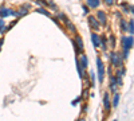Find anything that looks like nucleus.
Masks as SVG:
<instances>
[{"mask_svg":"<svg viewBox=\"0 0 134 121\" xmlns=\"http://www.w3.org/2000/svg\"><path fill=\"white\" fill-rule=\"evenodd\" d=\"M73 42V46H74V51H75V57L80 55V54L85 53V43H83V39L78 32L74 34V39L71 40Z\"/></svg>","mask_w":134,"mask_h":121,"instance_id":"f257e3e1","label":"nucleus"},{"mask_svg":"<svg viewBox=\"0 0 134 121\" xmlns=\"http://www.w3.org/2000/svg\"><path fill=\"white\" fill-rule=\"evenodd\" d=\"M97 62V74H98V82L99 83H103L105 81V74H106V67H105V63L101 57H97L95 59Z\"/></svg>","mask_w":134,"mask_h":121,"instance_id":"f03ea898","label":"nucleus"},{"mask_svg":"<svg viewBox=\"0 0 134 121\" xmlns=\"http://www.w3.org/2000/svg\"><path fill=\"white\" fill-rule=\"evenodd\" d=\"M110 63H111V66L113 67H115V69H118V67H121V66H123V59H122V57H121V53H117V51H111L110 53Z\"/></svg>","mask_w":134,"mask_h":121,"instance_id":"7ed1b4c3","label":"nucleus"},{"mask_svg":"<svg viewBox=\"0 0 134 121\" xmlns=\"http://www.w3.org/2000/svg\"><path fill=\"white\" fill-rule=\"evenodd\" d=\"M121 42H122V51H129L130 53V50L133 48V35L122 36Z\"/></svg>","mask_w":134,"mask_h":121,"instance_id":"20e7f679","label":"nucleus"},{"mask_svg":"<svg viewBox=\"0 0 134 121\" xmlns=\"http://www.w3.org/2000/svg\"><path fill=\"white\" fill-rule=\"evenodd\" d=\"M95 18H97V20L99 22L101 27L107 28V14H106V12L102 11V10H98L97 14H95Z\"/></svg>","mask_w":134,"mask_h":121,"instance_id":"39448f33","label":"nucleus"},{"mask_svg":"<svg viewBox=\"0 0 134 121\" xmlns=\"http://www.w3.org/2000/svg\"><path fill=\"white\" fill-rule=\"evenodd\" d=\"M87 23H89V27L92 30V31H95V32L99 31L101 24H99V22L97 20L95 15H89V16H87Z\"/></svg>","mask_w":134,"mask_h":121,"instance_id":"423d86ee","label":"nucleus"},{"mask_svg":"<svg viewBox=\"0 0 134 121\" xmlns=\"http://www.w3.org/2000/svg\"><path fill=\"white\" fill-rule=\"evenodd\" d=\"M103 108H105V112H106L107 116H109L110 109H111V100H110L109 92H105V93H103Z\"/></svg>","mask_w":134,"mask_h":121,"instance_id":"0eeeda50","label":"nucleus"},{"mask_svg":"<svg viewBox=\"0 0 134 121\" xmlns=\"http://www.w3.org/2000/svg\"><path fill=\"white\" fill-rule=\"evenodd\" d=\"M15 15V10H11L5 5H2L0 7V18L4 19V18H8V16H14Z\"/></svg>","mask_w":134,"mask_h":121,"instance_id":"6e6552de","label":"nucleus"},{"mask_svg":"<svg viewBox=\"0 0 134 121\" xmlns=\"http://www.w3.org/2000/svg\"><path fill=\"white\" fill-rule=\"evenodd\" d=\"M109 83H110V92L113 94L117 92L118 85H117V77L115 75H109Z\"/></svg>","mask_w":134,"mask_h":121,"instance_id":"1a4fd4ad","label":"nucleus"},{"mask_svg":"<svg viewBox=\"0 0 134 121\" xmlns=\"http://www.w3.org/2000/svg\"><path fill=\"white\" fill-rule=\"evenodd\" d=\"M78 60H79V63H80V66H82L83 70H86L87 67H89V58H87V55L85 53L80 54V55H78Z\"/></svg>","mask_w":134,"mask_h":121,"instance_id":"9d476101","label":"nucleus"},{"mask_svg":"<svg viewBox=\"0 0 134 121\" xmlns=\"http://www.w3.org/2000/svg\"><path fill=\"white\" fill-rule=\"evenodd\" d=\"M99 47L102 48V51H107V36L105 34L99 35Z\"/></svg>","mask_w":134,"mask_h":121,"instance_id":"9b49d317","label":"nucleus"},{"mask_svg":"<svg viewBox=\"0 0 134 121\" xmlns=\"http://www.w3.org/2000/svg\"><path fill=\"white\" fill-rule=\"evenodd\" d=\"M90 38H91V42H92V46H94L95 48L99 47V34L95 32V31H92Z\"/></svg>","mask_w":134,"mask_h":121,"instance_id":"f8f14e48","label":"nucleus"},{"mask_svg":"<svg viewBox=\"0 0 134 121\" xmlns=\"http://www.w3.org/2000/svg\"><path fill=\"white\" fill-rule=\"evenodd\" d=\"M86 5L91 10H97L101 5V0H86Z\"/></svg>","mask_w":134,"mask_h":121,"instance_id":"ddd939ff","label":"nucleus"},{"mask_svg":"<svg viewBox=\"0 0 134 121\" xmlns=\"http://www.w3.org/2000/svg\"><path fill=\"white\" fill-rule=\"evenodd\" d=\"M65 27H66L67 31L71 32V34H75V32H77V27L74 26V23L70 20V19H67V20L65 22Z\"/></svg>","mask_w":134,"mask_h":121,"instance_id":"4468645a","label":"nucleus"},{"mask_svg":"<svg viewBox=\"0 0 134 121\" xmlns=\"http://www.w3.org/2000/svg\"><path fill=\"white\" fill-rule=\"evenodd\" d=\"M119 5L122 7V10H123V11L126 12V14H129V12H130V15H133V4L123 2V3H121Z\"/></svg>","mask_w":134,"mask_h":121,"instance_id":"2eb2a0df","label":"nucleus"},{"mask_svg":"<svg viewBox=\"0 0 134 121\" xmlns=\"http://www.w3.org/2000/svg\"><path fill=\"white\" fill-rule=\"evenodd\" d=\"M119 28L122 32H127V20L123 18H119Z\"/></svg>","mask_w":134,"mask_h":121,"instance_id":"dca6fc26","label":"nucleus"},{"mask_svg":"<svg viewBox=\"0 0 134 121\" xmlns=\"http://www.w3.org/2000/svg\"><path fill=\"white\" fill-rule=\"evenodd\" d=\"M35 11H36L38 14H42V15L47 16V18H51V16H52V15H51V12H50L47 8H44V7H39V8H36Z\"/></svg>","mask_w":134,"mask_h":121,"instance_id":"f3484780","label":"nucleus"},{"mask_svg":"<svg viewBox=\"0 0 134 121\" xmlns=\"http://www.w3.org/2000/svg\"><path fill=\"white\" fill-rule=\"evenodd\" d=\"M119 98H121L119 93L115 92V93H114V97H113V101H111V105H113L114 108H117V106H118V104H119Z\"/></svg>","mask_w":134,"mask_h":121,"instance_id":"a211bd4d","label":"nucleus"},{"mask_svg":"<svg viewBox=\"0 0 134 121\" xmlns=\"http://www.w3.org/2000/svg\"><path fill=\"white\" fill-rule=\"evenodd\" d=\"M55 18H56V19L59 20V22H63V23H65V22L68 19L67 15H66V14H63V12H59V14H56V15H55Z\"/></svg>","mask_w":134,"mask_h":121,"instance_id":"6ab92c4d","label":"nucleus"},{"mask_svg":"<svg viewBox=\"0 0 134 121\" xmlns=\"http://www.w3.org/2000/svg\"><path fill=\"white\" fill-rule=\"evenodd\" d=\"M134 22H133V18L127 22V32H129V35H133V32H134Z\"/></svg>","mask_w":134,"mask_h":121,"instance_id":"aec40b11","label":"nucleus"},{"mask_svg":"<svg viewBox=\"0 0 134 121\" xmlns=\"http://www.w3.org/2000/svg\"><path fill=\"white\" fill-rule=\"evenodd\" d=\"M34 3L38 4L39 7H44V8L48 5V2H47V0H34Z\"/></svg>","mask_w":134,"mask_h":121,"instance_id":"412c9836","label":"nucleus"},{"mask_svg":"<svg viewBox=\"0 0 134 121\" xmlns=\"http://www.w3.org/2000/svg\"><path fill=\"white\" fill-rule=\"evenodd\" d=\"M82 101H83V96L80 94V96H78V97H77V98H74V100L71 101V105H73V106H75V105L80 104V102H82Z\"/></svg>","mask_w":134,"mask_h":121,"instance_id":"4be33fe9","label":"nucleus"},{"mask_svg":"<svg viewBox=\"0 0 134 121\" xmlns=\"http://www.w3.org/2000/svg\"><path fill=\"white\" fill-rule=\"evenodd\" d=\"M107 39L110 40V47H111L113 50H114V48H115V42H117L115 36H114V35H110V36H107Z\"/></svg>","mask_w":134,"mask_h":121,"instance_id":"5701e85b","label":"nucleus"},{"mask_svg":"<svg viewBox=\"0 0 134 121\" xmlns=\"http://www.w3.org/2000/svg\"><path fill=\"white\" fill-rule=\"evenodd\" d=\"M90 86H94L95 85V73L92 71V70H90Z\"/></svg>","mask_w":134,"mask_h":121,"instance_id":"b1692460","label":"nucleus"},{"mask_svg":"<svg viewBox=\"0 0 134 121\" xmlns=\"http://www.w3.org/2000/svg\"><path fill=\"white\" fill-rule=\"evenodd\" d=\"M5 26L7 24L4 23V19L0 18V34H5Z\"/></svg>","mask_w":134,"mask_h":121,"instance_id":"393cba45","label":"nucleus"},{"mask_svg":"<svg viewBox=\"0 0 134 121\" xmlns=\"http://www.w3.org/2000/svg\"><path fill=\"white\" fill-rule=\"evenodd\" d=\"M47 7H50L51 10H54V11H58V7H56V4H55L54 2H52V0H51V2H48V5H47Z\"/></svg>","mask_w":134,"mask_h":121,"instance_id":"a878e982","label":"nucleus"},{"mask_svg":"<svg viewBox=\"0 0 134 121\" xmlns=\"http://www.w3.org/2000/svg\"><path fill=\"white\" fill-rule=\"evenodd\" d=\"M105 4L109 5V7H113V5H115V0H103Z\"/></svg>","mask_w":134,"mask_h":121,"instance_id":"bb28decb","label":"nucleus"},{"mask_svg":"<svg viewBox=\"0 0 134 121\" xmlns=\"http://www.w3.org/2000/svg\"><path fill=\"white\" fill-rule=\"evenodd\" d=\"M82 10H83V12H85V15H89V14H90V8L87 7L86 4H82Z\"/></svg>","mask_w":134,"mask_h":121,"instance_id":"cd10ccee","label":"nucleus"},{"mask_svg":"<svg viewBox=\"0 0 134 121\" xmlns=\"http://www.w3.org/2000/svg\"><path fill=\"white\" fill-rule=\"evenodd\" d=\"M107 74H109V75H113V71H111V66H109V67H107Z\"/></svg>","mask_w":134,"mask_h":121,"instance_id":"c85d7f7f","label":"nucleus"},{"mask_svg":"<svg viewBox=\"0 0 134 121\" xmlns=\"http://www.w3.org/2000/svg\"><path fill=\"white\" fill-rule=\"evenodd\" d=\"M4 43V38H0V51H2V46Z\"/></svg>","mask_w":134,"mask_h":121,"instance_id":"c756f323","label":"nucleus"},{"mask_svg":"<svg viewBox=\"0 0 134 121\" xmlns=\"http://www.w3.org/2000/svg\"><path fill=\"white\" fill-rule=\"evenodd\" d=\"M79 121H83V120H79Z\"/></svg>","mask_w":134,"mask_h":121,"instance_id":"7c9ffc66","label":"nucleus"},{"mask_svg":"<svg viewBox=\"0 0 134 121\" xmlns=\"http://www.w3.org/2000/svg\"><path fill=\"white\" fill-rule=\"evenodd\" d=\"M75 121H79V120H75Z\"/></svg>","mask_w":134,"mask_h":121,"instance_id":"2f4dec72","label":"nucleus"},{"mask_svg":"<svg viewBox=\"0 0 134 121\" xmlns=\"http://www.w3.org/2000/svg\"><path fill=\"white\" fill-rule=\"evenodd\" d=\"M114 121H117V120H114Z\"/></svg>","mask_w":134,"mask_h":121,"instance_id":"473e14b6","label":"nucleus"}]
</instances>
